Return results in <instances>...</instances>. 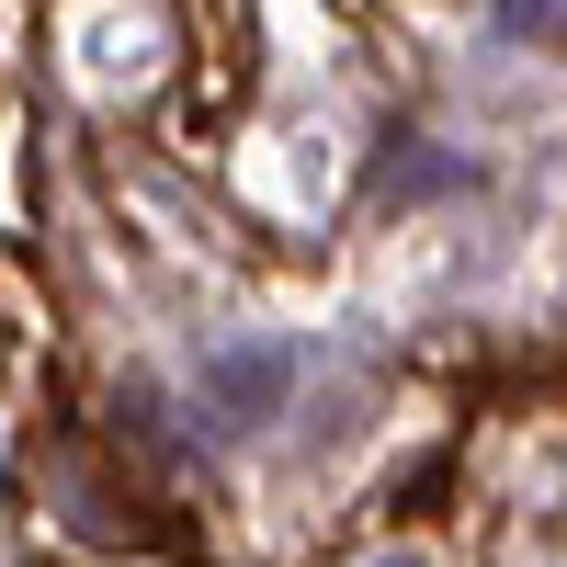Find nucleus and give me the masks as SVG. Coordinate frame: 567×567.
<instances>
[{
    "label": "nucleus",
    "instance_id": "obj_1",
    "mask_svg": "<svg viewBox=\"0 0 567 567\" xmlns=\"http://www.w3.org/2000/svg\"><path fill=\"white\" fill-rule=\"evenodd\" d=\"M284 386H296V352H284V341H239V352L205 363V398H216L227 432H261V420L284 409Z\"/></svg>",
    "mask_w": 567,
    "mask_h": 567
},
{
    "label": "nucleus",
    "instance_id": "obj_3",
    "mask_svg": "<svg viewBox=\"0 0 567 567\" xmlns=\"http://www.w3.org/2000/svg\"><path fill=\"white\" fill-rule=\"evenodd\" d=\"M386 567H420V556H386Z\"/></svg>",
    "mask_w": 567,
    "mask_h": 567
},
{
    "label": "nucleus",
    "instance_id": "obj_2",
    "mask_svg": "<svg viewBox=\"0 0 567 567\" xmlns=\"http://www.w3.org/2000/svg\"><path fill=\"white\" fill-rule=\"evenodd\" d=\"M567 0H499V34H534V23H556Z\"/></svg>",
    "mask_w": 567,
    "mask_h": 567
}]
</instances>
